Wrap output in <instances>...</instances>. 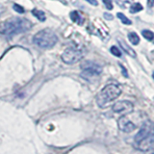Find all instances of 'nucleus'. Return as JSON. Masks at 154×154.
<instances>
[{
    "label": "nucleus",
    "mask_w": 154,
    "mask_h": 154,
    "mask_svg": "<svg viewBox=\"0 0 154 154\" xmlns=\"http://www.w3.org/2000/svg\"><path fill=\"white\" fill-rule=\"evenodd\" d=\"M154 146V122L146 120L134 139V146L141 151H147Z\"/></svg>",
    "instance_id": "obj_1"
},
{
    "label": "nucleus",
    "mask_w": 154,
    "mask_h": 154,
    "mask_svg": "<svg viewBox=\"0 0 154 154\" xmlns=\"http://www.w3.org/2000/svg\"><path fill=\"white\" fill-rule=\"evenodd\" d=\"M32 22L26 18L16 17L0 23V34L13 36L27 32L31 29Z\"/></svg>",
    "instance_id": "obj_2"
},
{
    "label": "nucleus",
    "mask_w": 154,
    "mask_h": 154,
    "mask_svg": "<svg viewBox=\"0 0 154 154\" xmlns=\"http://www.w3.org/2000/svg\"><path fill=\"white\" fill-rule=\"evenodd\" d=\"M122 94V89L116 84L105 86L96 95V103L100 108H104L110 102L117 99Z\"/></svg>",
    "instance_id": "obj_3"
},
{
    "label": "nucleus",
    "mask_w": 154,
    "mask_h": 154,
    "mask_svg": "<svg viewBox=\"0 0 154 154\" xmlns=\"http://www.w3.org/2000/svg\"><path fill=\"white\" fill-rule=\"evenodd\" d=\"M33 42L37 46L43 48V49H48L56 45L58 37L51 29H43L34 36Z\"/></svg>",
    "instance_id": "obj_4"
},
{
    "label": "nucleus",
    "mask_w": 154,
    "mask_h": 154,
    "mask_svg": "<svg viewBox=\"0 0 154 154\" xmlns=\"http://www.w3.org/2000/svg\"><path fill=\"white\" fill-rule=\"evenodd\" d=\"M84 65L85 66H82L84 70L82 71L81 77H83L86 80L91 81L95 76H98L102 72V69H101L100 66L94 64L91 62H86Z\"/></svg>",
    "instance_id": "obj_5"
},
{
    "label": "nucleus",
    "mask_w": 154,
    "mask_h": 154,
    "mask_svg": "<svg viewBox=\"0 0 154 154\" xmlns=\"http://www.w3.org/2000/svg\"><path fill=\"white\" fill-rule=\"evenodd\" d=\"M82 57H83V54L79 49H76L74 47H69L66 48L62 54V60L67 65H73L75 63L79 62L82 59Z\"/></svg>",
    "instance_id": "obj_6"
},
{
    "label": "nucleus",
    "mask_w": 154,
    "mask_h": 154,
    "mask_svg": "<svg viewBox=\"0 0 154 154\" xmlns=\"http://www.w3.org/2000/svg\"><path fill=\"white\" fill-rule=\"evenodd\" d=\"M113 111L117 114L120 115H127L133 112L134 110V105L132 102H130L128 100H122L118 101L117 103L113 105Z\"/></svg>",
    "instance_id": "obj_7"
},
{
    "label": "nucleus",
    "mask_w": 154,
    "mask_h": 154,
    "mask_svg": "<svg viewBox=\"0 0 154 154\" xmlns=\"http://www.w3.org/2000/svg\"><path fill=\"white\" fill-rule=\"evenodd\" d=\"M118 126L120 131L124 133H130L136 129V124H134L131 120L125 116H122L118 119Z\"/></svg>",
    "instance_id": "obj_8"
},
{
    "label": "nucleus",
    "mask_w": 154,
    "mask_h": 154,
    "mask_svg": "<svg viewBox=\"0 0 154 154\" xmlns=\"http://www.w3.org/2000/svg\"><path fill=\"white\" fill-rule=\"evenodd\" d=\"M103 22H101L99 21V19H94V22H91V29L93 28L94 29V31L93 33L94 34H97V35L99 37H107L108 36V29L107 27H105V28H102L101 29L100 27L103 25Z\"/></svg>",
    "instance_id": "obj_9"
},
{
    "label": "nucleus",
    "mask_w": 154,
    "mask_h": 154,
    "mask_svg": "<svg viewBox=\"0 0 154 154\" xmlns=\"http://www.w3.org/2000/svg\"><path fill=\"white\" fill-rule=\"evenodd\" d=\"M69 17H70L72 21L77 23V24H79V25H82L84 22V18L82 17V16L79 14V12H77V11H72L69 14Z\"/></svg>",
    "instance_id": "obj_10"
},
{
    "label": "nucleus",
    "mask_w": 154,
    "mask_h": 154,
    "mask_svg": "<svg viewBox=\"0 0 154 154\" xmlns=\"http://www.w3.org/2000/svg\"><path fill=\"white\" fill-rule=\"evenodd\" d=\"M119 45H120V47L122 48V49L127 53L128 55H130L131 57H134V58H136L137 57V55H136V53H135V51L132 49L131 47H129L128 45H127V43L126 42H122V41H119Z\"/></svg>",
    "instance_id": "obj_11"
},
{
    "label": "nucleus",
    "mask_w": 154,
    "mask_h": 154,
    "mask_svg": "<svg viewBox=\"0 0 154 154\" xmlns=\"http://www.w3.org/2000/svg\"><path fill=\"white\" fill-rule=\"evenodd\" d=\"M32 14H33V16H35L38 19V20H41V21H45V19H46L45 14L43 13L42 11H41V10L34 9L33 11H32Z\"/></svg>",
    "instance_id": "obj_12"
},
{
    "label": "nucleus",
    "mask_w": 154,
    "mask_h": 154,
    "mask_svg": "<svg viewBox=\"0 0 154 154\" xmlns=\"http://www.w3.org/2000/svg\"><path fill=\"white\" fill-rule=\"evenodd\" d=\"M128 38H129L130 42L133 43L134 45H137L138 43L140 42V38H139V36L137 35V33H135V32L129 33V34H128Z\"/></svg>",
    "instance_id": "obj_13"
},
{
    "label": "nucleus",
    "mask_w": 154,
    "mask_h": 154,
    "mask_svg": "<svg viewBox=\"0 0 154 154\" xmlns=\"http://www.w3.org/2000/svg\"><path fill=\"white\" fill-rule=\"evenodd\" d=\"M143 10V6L140 3H134L131 5V7H130L129 11L131 14H136L140 11H142Z\"/></svg>",
    "instance_id": "obj_14"
},
{
    "label": "nucleus",
    "mask_w": 154,
    "mask_h": 154,
    "mask_svg": "<svg viewBox=\"0 0 154 154\" xmlns=\"http://www.w3.org/2000/svg\"><path fill=\"white\" fill-rule=\"evenodd\" d=\"M117 17L120 19V20H122V22L123 24H126V25H130V24L132 23V21L130 20V19H129L128 17H125L122 13H118V14H117Z\"/></svg>",
    "instance_id": "obj_15"
},
{
    "label": "nucleus",
    "mask_w": 154,
    "mask_h": 154,
    "mask_svg": "<svg viewBox=\"0 0 154 154\" xmlns=\"http://www.w3.org/2000/svg\"><path fill=\"white\" fill-rule=\"evenodd\" d=\"M142 35L147 41H152L154 38V33L151 32V31H149V30H143L142 32Z\"/></svg>",
    "instance_id": "obj_16"
},
{
    "label": "nucleus",
    "mask_w": 154,
    "mask_h": 154,
    "mask_svg": "<svg viewBox=\"0 0 154 154\" xmlns=\"http://www.w3.org/2000/svg\"><path fill=\"white\" fill-rule=\"evenodd\" d=\"M13 9H14L17 13H18V14H23L24 12H25V10H24V8H23L22 6H20L19 4H17V3H14V4L13 5Z\"/></svg>",
    "instance_id": "obj_17"
},
{
    "label": "nucleus",
    "mask_w": 154,
    "mask_h": 154,
    "mask_svg": "<svg viewBox=\"0 0 154 154\" xmlns=\"http://www.w3.org/2000/svg\"><path fill=\"white\" fill-rule=\"evenodd\" d=\"M110 51H111V53H112L113 55L117 56V57H120V56H122V52H120V50L119 49L117 46H112V47H111Z\"/></svg>",
    "instance_id": "obj_18"
},
{
    "label": "nucleus",
    "mask_w": 154,
    "mask_h": 154,
    "mask_svg": "<svg viewBox=\"0 0 154 154\" xmlns=\"http://www.w3.org/2000/svg\"><path fill=\"white\" fill-rule=\"evenodd\" d=\"M105 7L107 8L108 10H112L113 9V4H112V1L111 0H102Z\"/></svg>",
    "instance_id": "obj_19"
},
{
    "label": "nucleus",
    "mask_w": 154,
    "mask_h": 154,
    "mask_svg": "<svg viewBox=\"0 0 154 154\" xmlns=\"http://www.w3.org/2000/svg\"><path fill=\"white\" fill-rule=\"evenodd\" d=\"M104 17L106 19H108V20H113V18H114V17L112 16V14H109L108 13H105L104 14Z\"/></svg>",
    "instance_id": "obj_20"
},
{
    "label": "nucleus",
    "mask_w": 154,
    "mask_h": 154,
    "mask_svg": "<svg viewBox=\"0 0 154 154\" xmlns=\"http://www.w3.org/2000/svg\"><path fill=\"white\" fill-rule=\"evenodd\" d=\"M87 2H89L91 5H93V6H97L98 5V2L96 1V0H86Z\"/></svg>",
    "instance_id": "obj_21"
},
{
    "label": "nucleus",
    "mask_w": 154,
    "mask_h": 154,
    "mask_svg": "<svg viewBox=\"0 0 154 154\" xmlns=\"http://www.w3.org/2000/svg\"><path fill=\"white\" fill-rule=\"evenodd\" d=\"M119 66H120V67H122V74H123V76H125V77H128L127 70L124 69V66H123L122 65H120V64H119Z\"/></svg>",
    "instance_id": "obj_22"
},
{
    "label": "nucleus",
    "mask_w": 154,
    "mask_h": 154,
    "mask_svg": "<svg viewBox=\"0 0 154 154\" xmlns=\"http://www.w3.org/2000/svg\"><path fill=\"white\" fill-rule=\"evenodd\" d=\"M154 5V0H147V7L151 8Z\"/></svg>",
    "instance_id": "obj_23"
},
{
    "label": "nucleus",
    "mask_w": 154,
    "mask_h": 154,
    "mask_svg": "<svg viewBox=\"0 0 154 154\" xmlns=\"http://www.w3.org/2000/svg\"><path fill=\"white\" fill-rule=\"evenodd\" d=\"M152 76H153V79H154V72H153V74H152Z\"/></svg>",
    "instance_id": "obj_24"
},
{
    "label": "nucleus",
    "mask_w": 154,
    "mask_h": 154,
    "mask_svg": "<svg viewBox=\"0 0 154 154\" xmlns=\"http://www.w3.org/2000/svg\"><path fill=\"white\" fill-rule=\"evenodd\" d=\"M150 154H154V151H153V152H151V153H150Z\"/></svg>",
    "instance_id": "obj_25"
},
{
    "label": "nucleus",
    "mask_w": 154,
    "mask_h": 154,
    "mask_svg": "<svg viewBox=\"0 0 154 154\" xmlns=\"http://www.w3.org/2000/svg\"><path fill=\"white\" fill-rule=\"evenodd\" d=\"M0 14H1V13H0Z\"/></svg>",
    "instance_id": "obj_26"
}]
</instances>
